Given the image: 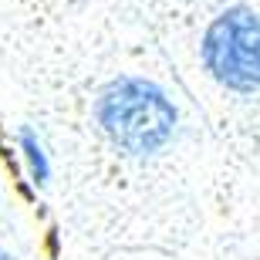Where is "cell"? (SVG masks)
Instances as JSON below:
<instances>
[{"label":"cell","mask_w":260,"mask_h":260,"mask_svg":"<svg viewBox=\"0 0 260 260\" xmlns=\"http://www.w3.org/2000/svg\"><path fill=\"white\" fill-rule=\"evenodd\" d=\"M95 122L122 155L145 159V155L162 152L173 142L179 108L152 78L118 75L98 91Z\"/></svg>","instance_id":"6da1fadb"},{"label":"cell","mask_w":260,"mask_h":260,"mask_svg":"<svg viewBox=\"0 0 260 260\" xmlns=\"http://www.w3.org/2000/svg\"><path fill=\"white\" fill-rule=\"evenodd\" d=\"M0 260H14V257H10V253L4 250V247H0Z\"/></svg>","instance_id":"5b68a950"},{"label":"cell","mask_w":260,"mask_h":260,"mask_svg":"<svg viewBox=\"0 0 260 260\" xmlns=\"http://www.w3.org/2000/svg\"><path fill=\"white\" fill-rule=\"evenodd\" d=\"M48 253H51V257H58V230H54V226L48 230Z\"/></svg>","instance_id":"277c9868"},{"label":"cell","mask_w":260,"mask_h":260,"mask_svg":"<svg viewBox=\"0 0 260 260\" xmlns=\"http://www.w3.org/2000/svg\"><path fill=\"white\" fill-rule=\"evenodd\" d=\"M200 61L216 85L233 95L260 91V14L253 7H226L210 20L200 41Z\"/></svg>","instance_id":"7a4b0ae2"},{"label":"cell","mask_w":260,"mask_h":260,"mask_svg":"<svg viewBox=\"0 0 260 260\" xmlns=\"http://www.w3.org/2000/svg\"><path fill=\"white\" fill-rule=\"evenodd\" d=\"M17 145H20V155H24V162H27L30 183H34V186H44V183H48V176H51V162H48V152H44L41 139L30 132V128H20Z\"/></svg>","instance_id":"3957f363"}]
</instances>
